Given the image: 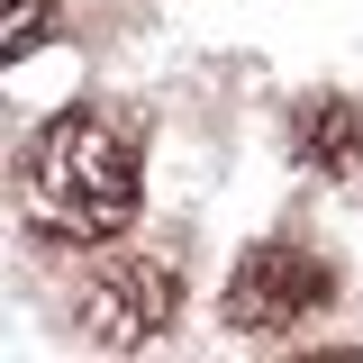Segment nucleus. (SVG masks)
<instances>
[{
	"instance_id": "nucleus-1",
	"label": "nucleus",
	"mask_w": 363,
	"mask_h": 363,
	"mask_svg": "<svg viewBox=\"0 0 363 363\" xmlns=\"http://www.w3.org/2000/svg\"><path fill=\"white\" fill-rule=\"evenodd\" d=\"M136 200H145V155L136 128H118L109 109H64L18 155V218L45 245H109L128 236Z\"/></svg>"
},
{
	"instance_id": "nucleus-2",
	"label": "nucleus",
	"mask_w": 363,
	"mask_h": 363,
	"mask_svg": "<svg viewBox=\"0 0 363 363\" xmlns=\"http://www.w3.org/2000/svg\"><path fill=\"white\" fill-rule=\"evenodd\" d=\"M182 291H191V272H182L173 245H118V255L82 281V309H73L82 318V345H109V354L155 345L182 318Z\"/></svg>"
},
{
	"instance_id": "nucleus-3",
	"label": "nucleus",
	"mask_w": 363,
	"mask_h": 363,
	"mask_svg": "<svg viewBox=\"0 0 363 363\" xmlns=\"http://www.w3.org/2000/svg\"><path fill=\"white\" fill-rule=\"evenodd\" d=\"M327 300H336V272H327V255L291 245V236H272V245H255L245 264L227 272V336H245V345L300 336V327H309Z\"/></svg>"
},
{
	"instance_id": "nucleus-4",
	"label": "nucleus",
	"mask_w": 363,
	"mask_h": 363,
	"mask_svg": "<svg viewBox=\"0 0 363 363\" xmlns=\"http://www.w3.org/2000/svg\"><path fill=\"white\" fill-rule=\"evenodd\" d=\"M291 155L309 164V173H363V109L354 100H300V118H291Z\"/></svg>"
},
{
	"instance_id": "nucleus-5",
	"label": "nucleus",
	"mask_w": 363,
	"mask_h": 363,
	"mask_svg": "<svg viewBox=\"0 0 363 363\" xmlns=\"http://www.w3.org/2000/svg\"><path fill=\"white\" fill-rule=\"evenodd\" d=\"M45 37H55V0H9V37H0V55H9V64H28Z\"/></svg>"
}]
</instances>
